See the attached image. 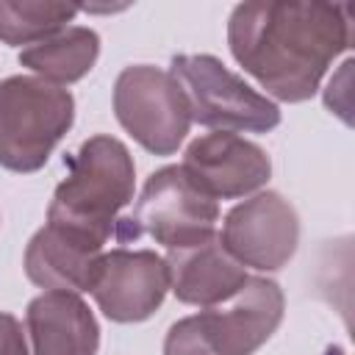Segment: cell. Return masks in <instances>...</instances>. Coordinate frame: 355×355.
<instances>
[{
    "instance_id": "obj_1",
    "label": "cell",
    "mask_w": 355,
    "mask_h": 355,
    "mask_svg": "<svg viewBox=\"0 0 355 355\" xmlns=\"http://www.w3.org/2000/svg\"><path fill=\"white\" fill-rule=\"evenodd\" d=\"M349 42V6L341 3H239L227 19L230 55L283 103L311 100Z\"/></svg>"
},
{
    "instance_id": "obj_2",
    "label": "cell",
    "mask_w": 355,
    "mask_h": 355,
    "mask_svg": "<svg viewBox=\"0 0 355 355\" xmlns=\"http://www.w3.org/2000/svg\"><path fill=\"white\" fill-rule=\"evenodd\" d=\"M67 178L47 205V225L64 227L97 244H108L119 211L133 200L136 164L130 150L114 136L86 139L69 158Z\"/></svg>"
},
{
    "instance_id": "obj_3",
    "label": "cell",
    "mask_w": 355,
    "mask_h": 355,
    "mask_svg": "<svg viewBox=\"0 0 355 355\" xmlns=\"http://www.w3.org/2000/svg\"><path fill=\"white\" fill-rule=\"evenodd\" d=\"M286 297L269 277L247 283L225 302L175 322L164 338V355H252L283 322Z\"/></svg>"
},
{
    "instance_id": "obj_4",
    "label": "cell",
    "mask_w": 355,
    "mask_h": 355,
    "mask_svg": "<svg viewBox=\"0 0 355 355\" xmlns=\"http://www.w3.org/2000/svg\"><path fill=\"white\" fill-rule=\"evenodd\" d=\"M75 122L69 89L33 75L0 80V166L8 172H39Z\"/></svg>"
},
{
    "instance_id": "obj_5",
    "label": "cell",
    "mask_w": 355,
    "mask_h": 355,
    "mask_svg": "<svg viewBox=\"0 0 355 355\" xmlns=\"http://www.w3.org/2000/svg\"><path fill=\"white\" fill-rule=\"evenodd\" d=\"M219 202L208 197L180 164L155 169L136 205L133 214L116 219V239L128 244L130 239L150 236L155 244L166 250H180L200 244L216 233Z\"/></svg>"
},
{
    "instance_id": "obj_6",
    "label": "cell",
    "mask_w": 355,
    "mask_h": 355,
    "mask_svg": "<svg viewBox=\"0 0 355 355\" xmlns=\"http://www.w3.org/2000/svg\"><path fill=\"white\" fill-rule=\"evenodd\" d=\"M169 75L178 80L191 122L225 133H269L280 125V108L230 72L216 55H175Z\"/></svg>"
},
{
    "instance_id": "obj_7",
    "label": "cell",
    "mask_w": 355,
    "mask_h": 355,
    "mask_svg": "<svg viewBox=\"0 0 355 355\" xmlns=\"http://www.w3.org/2000/svg\"><path fill=\"white\" fill-rule=\"evenodd\" d=\"M116 122L153 155H172L183 144L191 114L169 69L153 64L125 67L114 80Z\"/></svg>"
},
{
    "instance_id": "obj_8",
    "label": "cell",
    "mask_w": 355,
    "mask_h": 355,
    "mask_svg": "<svg viewBox=\"0 0 355 355\" xmlns=\"http://www.w3.org/2000/svg\"><path fill=\"white\" fill-rule=\"evenodd\" d=\"M219 241L244 269L277 272L297 252L300 216L280 191H255L225 214Z\"/></svg>"
},
{
    "instance_id": "obj_9",
    "label": "cell",
    "mask_w": 355,
    "mask_h": 355,
    "mask_svg": "<svg viewBox=\"0 0 355 355\" xmlns=\"http://www.w3.org/2000/svg\"><path fill=\"white\" fill-rule=\"evenodd\" d=\"M169 291L166 261L155 250H105L94 266L89 294L105 319L133 324L150 319Z\"/></svg>"
},
{
    "instance_id": "obj_10",
    "label": "cell",
    "mask_w": 355,
    "mask_h": 355,
    "mask_svg": "<svg viewBox=\"0 0 355 355\" xmlns=\"http://www.w3.org/2000/svg\"><path fill=\"white\" fill-rule=\"evenodd\" d=\"M180 166L216 202L250 197L272 178L266 150L239 133L225 130L197 136L186 147Z\"/></svg>"
},
{
    "instance_id": "obj_11",
    "label": "cell",
    "mask_w": 355,
    "mask_h": 355,
    "mask_svg": "<svg viewBox=\"0 0 355 355\" xmlns=\"http://www.w3.org/2000/svg\"><path fill=\"white\" fill-rule=\"evenodd\" d=\"M28 355H97L100 324L72 291H42L25 308Z\"/></svg>"
},
{
    "instance_id": "obj_12",
    "label": "cell",
    "mask_w": 355,
    "mask_h": 355,
    "mask_svg": "<svg viewBox=\"0 0 355 355\" xmlns=\"http://www.w3.org/2000/svg\"><path fill=\"white\" fill-rule=\"evenodd\" d=\"M164 261L172 294L186 305H219L230 300L250 277L244 266L225 250L219 233L191 247L166 250Z\"/></svg>"
},
{
    "instance_id": "obj_13",
    "label": "cell",
    "mask_w": 355,
    "mask_h": 355,
    "mask_svg": "<svg viewBox=\"0 0 355 355\" xmlns=\"http://www.w3.org/2000/svg\"><path fill=\"white\" fill-rule=\"evenodd\" d=\"M105 252L103 244L69 233L64 227L47 225L39 227L25 247V275L33 286L44 291H89L94 266Z\"/></svg>"
},
{
    "instance_id": "obj_14",
    "label": "cell",
    "mask_w": 355,
    "mask_h": 355,
    "mask_svg": "<svg viewBox=\"0 0 355 355\" xmlns=\"http://www.w3.org/2000/svg\"><path fill=\"white\" fill-rule=\"evenodd\" d=\"M100 55V36L83 25H67L64 31L19 50V64L36 78L67 86L86 78Z\"/></svg>"
},
{
    "instance_id": "obj_15",
    "label": "cell",
    "mask_w": 355,
    "mask_h": 355,
    "mask_svg": "<svg viewBox=\"0 0 355 355\" xmlns=\"http://www.w3.org/2000/svg\"><path fill=\"white\" fill-rule=\"evenodd\" d=\"M80 6L53 0H0V42L8 47H31L75 19Z\"/></svg>"
},
{
    "instance_id": "obj_16",
    "label": "cell",
    "mask_w": 355,
    "mask_h": 355,
    "mask_svg": "<svg viewBox=\"0 0 355 355\" xmlns=\"http://www.w3.org/2000/svg\"><path fill=\"white\" fill-rule=\"evenodd\" d=\"M0 355H28L25 327L11 313H0Z\"/></svg>"
},
{
    "instance_id": "obj_17",
    "label": "cell",
    "mask_w": 355,
    "mask_h": 355,
    "mask_svg": "<svg viewBox=\"0 0 355 355\" xmlns=\"http://www.w3.org/2000/svg\"><path fill=\"white\" fill-rule=\"evenodd\" d=\"M327 355H344V352H341V349H330Z\"/></svg>"
}]
</instances>
